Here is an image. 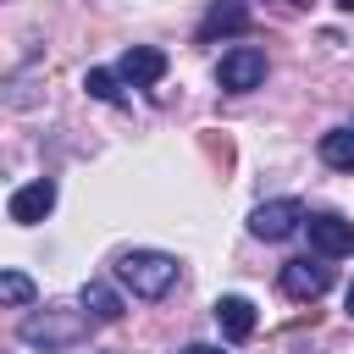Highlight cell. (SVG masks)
I'll use <instances>...</instances> for the list:
<instances>
[{
	"mask_svg": "<svg viewBox=\"0 0 354 354\" xmlns=\"http://www.w3.org/2000/svg\"><path fill=\"white\" fill-rule=\"evenodd\" d=\"M83 88H88L94 100H105V105H116V100H122V77H116V72H105V66H88V72H83Z\"/></svg>",
	"mask_w": 354,
	"mask_h": 354,
	"instance_id": "4fadbf2b",
	"label": "cell"
},
{
	"mask_svg": "<svg viewBox=\"0 0 354 354\" xmlns=\"http://www.w3.org/2000/svg\"><path fill=\"white\" fill-rule=\"evenodd\" d=\"M210 315H216V326H221V337H227V343H243V337L254 332V321H260V315H254V304H249L243 293H221V299L210 304Z\"/></svg>",
	"mask_w": 354,
	"mask_h": 354,
	"instance_id": "9c48e42d",
	"label": "cell"
},
{
	"mask_svg": "<svg viewBox=\"0 0 354 354\" xmlns=\"http://www.w3.org/2000/svg\"><path fill=\"white\" fill-rule=\"evenodd\" d=\"M304 232H310V249H315L321 260H343V254H354V221L337 216V210H315V216L304 221Z\"/></svg>",
	"mask_w": 354,
	"mask_h": 354,
	"instance_id": "5b68a950",
	"label": "cell"
},
{
	"mask_svg": "<svg viewBox=\"0 0 354 354\" xmlns=\"http://www.w3.org/2000/svg\"><path fill=\"white\" fill-rule=\"evenodd\" d=\"M77 304H83V310H88L94 321H122V293H116L111 282H83Z\"/></svg>",
	"mask_w": 354,
	"mask_h": 354,
	"instance_id": "8fae6325",
	"label": "cell"
},
{
	"mask_svg": "<svg viewBox=\"0 0 354 354\" xmlns=\"http://www.w3.org/2000/svg\"><path fill=\"white\" fill-rule=\"evenodd\" d=\"M88 326H94V315H88V310H72V304H44V310L22 315L17 337H22L28 348L55 354V348H77V343L88 337Z\"/></svg>",
	"mask_w": 354,
	"mask_h": 354,
	"instance_id": "6da1fadb",
	"label": "cell"
},
{
	"mask_svg": "<svg viewBox=\"0 0 354 354\" xmlns=\"http://www.w3.org/2000/svg\"><path fill=\"white\" fill-rule=\"evenodd\" d=\"M243 28H249V0H216L199 22V44H210L221 33H243Z\"/></svg>",
	"mask_w": 354,
	"mask_h": 354,
	"instance_id": "30bf717a",
	"label": "cell"
},
{
	"mask_svg": "<svg viewBox=\"0 0 354 354\" xmlns=\"http://www.w3.org/2000/svg\"><path fill=\"white\" fill-rule=\"evenodd\" d=\"M0 299H6L11 310H28V304H33V282H28L22 271H0Z\"/></svg>",
	"mask_w": 354,
	"mask_h": 354,
	"instance_id": "5bb4252c",
	"label": "cell"
},
{
	"mask_svg": "<svg viewBox=\"0 0 354 354\" xmlns=\"http://www.w3.org/2000/svg\"><path fill=\"white\" fill-rule=\"evenodd\" d=\"M177 277H183V266L166 249H127V254H116V282L133 288V299H166L177 288Z\"/></svg>",
	"mask_w": 354,
	"mask_h": 354,
	"instance_id": "7a4b0ae2",
	"label": "cell"
},
{
	"mask_svg": "<svg viewBox=\"0 0 354 354\" xmlns=\"http://www.w3.org/2000/svg\"><path fill=\"white\" fill-rule=\"evenodd\" d=\"M321 160H326L332 171H354V127L321 133Z\"/></svg>",
	"mask_w": 354,
	"mask_h": 354,
	"instance_id": "7c38bea8",
	"label": "cell"
},
{
	"mask_svg": "<svg viewBox=\"0 0 354 354\" xmlns=\"http://www.w3.org/2000/svg\"><path fill=\"white\" fill-rule=\"evenodd\" d=\"M332 6H337V11H354V0H332Z\"/></svg>",
	"mask_w": 354,
	"mask_h": 354,
	"instance_id": "ac0fdd59",
	"label": "cell"
},
{
	"mask_svg": "<svg viewBox=\"0 0 354 354\" xmlns=\"http://www.w3.org/2000/svg\"><path fill=\"white\" fill-rule=\"evenodd\" d=\"M343 310H348V321H354V282H348V293H343Z\"/></svg>",
	"mask_w": 354,
	"mask_h": 354,
	"instance_id": "2e32d148",
	"label": "cell"
},
{
	"mask_svg": "<svg viewBox=\"0 0 354 354\" xmlns=\"http://www.w3.org/2000/svg\"><path fill=\"white\" fill-rule=\"evenodd\" d=\"M216 83H221V88H232V94L260 88V83H266V50H254V44L227 50V55H221V66H216Z\"/></svg>",
	"mask_w": 354,
	"mask_h": 354,
	"instance_id": "8992f818",
	"label": "cell"
},
{
	"mask_svg": "<svg viewBox=\"0 0 354 354\" xmlns=\"http://www.w3.org/2000/svg\"><path fill=\"white\" fill-rule=\"evenodd\" d=\"M277 282H282V293H288L293 304H315V299L332 288V266H326L321 254H299V260H288V266H282V277H277Z\"/></svg>",
	"mask_w": 354,
	"mask_h": 354,
	"instance_id": "277c9868",
	"label": "cell"
},
{
	"mask_svg": "<svg viewBox=\"0 0 354 354\" xmlns=\"http://www.w3.org/2000/svg\"><path fill=\"white\" fill-rule=\"evenodd\" d=\"M304 221H310V216H304L299 199H266V205L249 210V232H254L260 243H282V238H293Z\"/></svg>",
	"mask_w": 354,
	"mask_h": 354,
	"instance_id": "3957f363",
	"label": "cell"
},
{
	"mask_svg": "<svg viewBox=\"0 0 354 354\" xmlns=\"http://www.w3.org/2000/svg\"><path fill=\"white\" fill-rule=\"evenodd\" d=\"M277 6H288V11H304V6H310V0H277Z\"/></svg>",
	"mask_w": 354,
	"mask_h": 354,
	"instance_id": "e0dca14e",
	"label": "cell"
},
{
	"mask_svg": "<svg viewBox=\"0 0 354 354\" xmlns=\"http://www.w3.org/2000/svg\"><path fill=\"white\" fill-rule=\"evenodd\" d=\"M55 210V177H33V183H22L11 199H6V216L17 221V227H33V221H44Z\"/></svg>",
	"mask_w": 354,
	"mask_h": 354,
	"instance_id": "ba28073f",
	"label": "cell"
},
{
	"mask_svg": "<svg viewBox=\"0 0 354 354\" xmlns=\"http://www.w3.org/2000/svg\"><path fill=\"white\" fill-rule=\"evenodd\" d=\"M166 50H155V44H133V50H122V61H116V77L127 83V88H155L160 77H166Z\"/></svg>",
	"mask_w": 354,
	"mask_h": 354,
	"instance_id": "52a82bcc",
	"label": "cell"
},
{
	"mask_svg": "<svg viewBox=\"0 0 354 354\" xmlns=\"http://www.w3.org/2000/svg\"><path fill=\"white\" fill-rule=\"evenodd\" d=\"M177 354H221V343H183Z\"/></svg>",
	"mask_w": 354,
	"mask_h": 354,
	"instance_id": "9a60e30c",
	"label": "cell"
}]
</instances>
